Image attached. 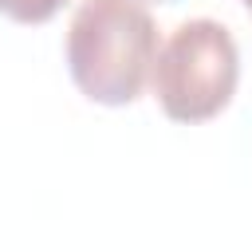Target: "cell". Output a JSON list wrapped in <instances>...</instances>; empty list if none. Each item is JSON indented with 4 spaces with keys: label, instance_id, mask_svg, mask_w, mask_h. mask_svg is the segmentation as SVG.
Listing matches in <instances>:
<instances>
[{
    "label": "cell",
    "instance_id": "6da1fadb",
    "mask_svg": "<svg viewBox=\"0 0 252 252\" xmlns=\"http://www.w3.org/2000/svg\"><path fill=\"white\" fill-rule=\"evenodd\" d=\"M158 24L142 0H83L67 28V71L102 106H130L150 83Z\"/></svg>",
    "mask_w": 252,
    "mask_h": 252
},
{
    "label": "cell",
    "instance_id": "7a4b0ae2",
    "mask_svg": "<svg viewBox=\"0 0 252 252\" xmlns=\"http://www.w3.org/2000/svg\"><path fill=\"white\" fill-rule=\"evenodd\" d=\"M240 79V51L224 24L217 20H185L169 32V39L154 55V94L173 122H209L217 118Z\"/></svg>",
    "mask_w": 252,
    "mask_h": 252
},
{
    "label": "cell",
    "instance_id": "3957f363",
    "mask_svg": "<svg viewBox=\"0 0 252 252\" xmlns=\"http://www.w3.org/2000/svg\"><path fill=\"white\" fill-rule=\"evenodd\" d=\"M67 0H0V16L16 24H47Z\"/></svg>",
    "mask_w": 252,
    "mask_h": 252
},
{
    "label": "cell",
    "instance_id": "277c9868",
    "mask_svg": "<svg viewBox=\"0 0 252 252\" xmlns=\"http://www.w3.org/2000/svg\"><path fill=\"white\" fill-rule=\"evenodd\" d=\"M158 4H169V0H158Z\"/></svg>",
    "mask_w": 252,
    "mask_h": 252
},
{
    "label": "cell",
    "instance_id": "5b68a950",
    "mask_svg": "<svg viewBox=\"0 0 252 252\" xmlns=\"http://www.w3.org/2000/svg\"><path fill=\"white\" fill-rule=\"evenodd\" d=\"M248 8H252V0H248Z\"/></svg>",
    "mask_w": 252,
    "mask_h": 252
},
{
    "label": "cell",
    "instance_id": "8992f818",
    "mask_svg": "<svg viewBox=\"0 0 252 252\" xmlns=\"http://www.w3.org/2000/svg\"><path fill=\"white\" fill-rule=\"evenodd\" d=\"M244 4H248V0H244Z\"/></svg>",
    "mask_w": 252,
    "mask_h": 252
}]
</instances>
